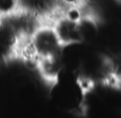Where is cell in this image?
Segmentation results:
<instances>
[{"label":"cell","mask_w":121,"mask_h":118,"mask_svg":"<svg viewBox=\"0 0 121 118\" xmlns=\"http://www.w3.org/2000/svg\"><path fill=\"white\" fill-rule=\"evenodd\" d=\"M29 41L37 61L62 54L64 45L51 23H42L29 37Z\"/></svg>","instance_id":"cell-1"},{"label":"cell","mask_w":121,"mask_h":118,"mask_svg":"<svg viewBox=\"0 0 121 118\" xmlns=\"http://www.w3.org/2000/svg\"><path fill=\"white\" fill-rule=\"evenodd\" d=\"M51 23L64 45L83 43L80 33L79 23L72 21L59 13L51 20Z\"/></svg>","instance_id":"cell-2"},{"label":"cell","mask_w":121,"mask_h":118,"mask_svg":"<svg viewBox=\"0 0 121 118\" xmlns=\"http://www.w3.org/2000/svg\"><path fill=\"white\" fill-rule=\"evenodd\" d=\"M79 29L82 42L94 40L99 33V24L94 15L86 13L79 22Z\"/></svg>","instance_id":"cell-3"},{"label":"cell","mask_w":121,"mask_h":118,"mask_svg":"<svg viewBox=\"0 0 121 118\" xmlns=\"http://www.w3.org/2000/svg\"><path fill=\"white\" fill-rule=\"evenodd\" d=\"M20 10V0H0V20L13 16Z\"/></svg>","instance_id":"cell-4"},{"label":"cell","mask_w":121,"mask_h":118,"mask_svg":"<svg viewBox=\"0 0 121 118\" xmlns=\"http://www.w3.org/2000/svg\"><path fill=\"white\" fill-rule=\"evenodd\" d=\"M61 10L70 7H83L86 0H59Z\"/></svg>","instance_id":"cell-5"}]
</instances>
